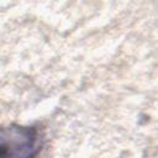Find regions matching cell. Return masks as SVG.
Segmentation results:
<instances>
[{
	"mask_svg": "<svg viewBox=\"0 0 158 158\" xmlns=\"http://www.w3.org/2000/svg\"><path fill=\"white\" fill-rule=\"evenodd\" d=\"M38 151L37 128L20 125L0 127V158H36Z\"/></svg>",
	"mask_w": 158,
	"mask_h": 158,
	"instance_id": "cell-1",
	"label": "cell"
}]
</instances>
